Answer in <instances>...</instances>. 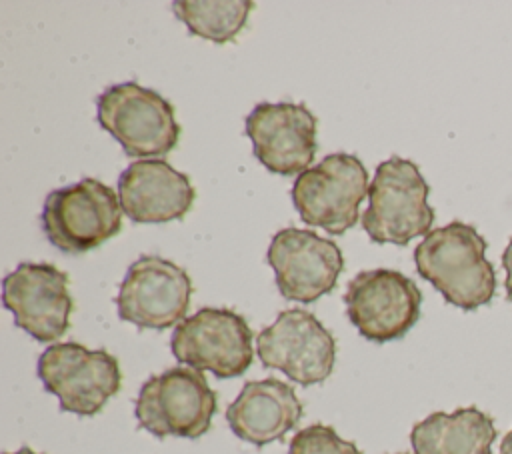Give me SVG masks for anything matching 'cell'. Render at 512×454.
<instances>
[{"instance_id": "6da1fadb", "label": "cell", "mask_w": 512, "mask_h": 454, "mask_svg": "<svg viewBox=\"0 0 512 454\" xmlns=\"http://www.w3.org/2000/svg\"><path fill=\"white\" fill-rule=\"evenodd\" d=\"M418 274L428 280L446 302L476 310L496 292L494 266L486 258V240L466 222L454 220L430 230L414 250Z\"/></svg>"}, {"instance_id": "7a4b0ae2", "label": "cell", "mask_w": 512, "mask_h": 454, "mask_svg": "<svg viewBox=\"0 0 512 454\" xmlns=\"http://www.w3.org/2000/svg\"><path fill=\"white\" fill-rule=\"evenodd\" d=\"M430 186L418 166L392 156L376 166L368 188V208L362 226L376 244L406 246L416 236H426L434 222L428 204Z\"/></svg>"}, {"instance_id": "3957f363", "label": "cell", "mask_w": 512, "mask_h": 454, "mask_svg": "<svg viewBox=\"0 0 512 454\" xmlns=\"http://www.w3.org/2000/svg\"><path fill=\"white\" fill-rule=\"evenodd\" d=\"M96 116L98 124L132 158H162L176 148L180 138L174 106L138 82L108 86L98 96Z\"/></svg>"}, {"instance_id": "277c9868", "label": "cell", "mask_w": 512, "mask_h": 454, "mask_svg": "<svg viewBox=\"0 0 512 454\" xmlns=\"http://www.w3.org/2000/svg\"><path fill=\"white\" fill-rule=\"evenodd\" d=\"M118 194L96 178L52 190L40 214L42 230L52 246L66 254L98 248L122 228Z\"/></svg>"}, {"instance_id": "5b68a950", "label": "cell", "mask_w": 512, "mask_h": 454, "mask_svg": "<svg viewBox=\"0 0 512 454\" xmlns=\"http://www.w3.org/2000/svg\"><path fill=\"white\" fill-rule=\"evenodd\" d=\"M368 188V172L362 160L354 154L336 152L298 174L290 198L306 224L338 236L358 222Z\"/></svg>"}, {"instance_id": "8992f818", "label": "cell", "mask_w": 512, "mask_h": 454, "mask_svg": "<svg viewBox=\"0 0 512 454\" xmlns=\"http://www.w3.org/2000/svg\"><path fill=\"white\" fill-rule=\"evenodd\" d=\"M136 418L158 438H200L216 412V394L200 370L168 368L150 376L136 398Z\"/></svg>"}, {"instance_id": "52a82bcc", "label": "cell", "mask_w": 512, "mask_h": 454, "mask_svg": "<svg viewBox=\"0 0 512 454\" xmlns=\"http://www.w3.org/2000/svg\"><path fill=\"white\" fill-rule=\"evenodd\" d=\"M36 370L44 388L60 400V408L80 416L100 412L122 382L118 360L110 352L78 342L50 344Z\"/></svg>"}, {"instance_id": "ba28073f", "label": "cell", "mask_w": 512, "mask_h": 454, "mask_svg": "<svg viewBox=\"0 0 512 454\" xmlns=\"http://www.w3.org/2000/svg\"><path fill=\"white\" fill-rule=\"evenodd\" d=\"M252 338L248 322L234 310L200 308L176 324L170 348L178 362L194 370L236 378L252 364Z\"/></svg>"}, {"instance_id": "9c48e42d", "label": "cell", "mask_w": 512, "mask_h": 454, "mask_svg": "<svg viewBox=\"0 0 512 454\" xmlns=\"http://www.w3.org/2000/svg\"><path fill=\"white\" fill-rule=\"evenodd\" d=\"M354 328L370 342L402 338L420 318L422 292L408 276L390 268L358 272L344 292Z\"/></svg>"}, {"instance_id": "30bf717a", "label": "cell", "mask_w": 512, "mask_h": 454, "mask_svg": "<svg viewBox=\"0 0 512 454\" xmlns=\"http://www.w3.org/2000/svg\"><path fill=\"white\" fill-rule=\"evenodd\" d=\"M256 352L262 366L276 368L302 386H312L332 374L336 340L312 312L290 308L258 334Z\"/></svg>"}, {"instance_id": "8fae6325", "label": "cell", "mask_w": 512, "mask_h": 454, "mask_svg": "<svg viewBox=\"0 0 512 454\" xmlns=\"http://www.w3.org/2000/svg\"><path fill=\"white\" fill-rule=\"evenodd\" d=\"M192 296L188 272L156 254H144L130 264L118 296V316L138 328L164 330L186 318Z\"/></svg>"}, {"instance_id": "7c38bea8", "label": "cell", "mask_w": 512, "mask_h": 454, "mask_svg": "<svg viewBox=\"0 0 512 454\" xmlns=\"http://www.w3.org/2000/svg\"><path fill=\"white\" fill-rule=\"evenodd\" d=\"M266 260L280 294L296 302H314L330 294L344 270L342 250L334 240L292 226L272 236Z\"/></svg>"}, {"instance_id": "4fadbf2b", "label": "cell", "mask_w": 512, "mask_h": 454, "mask_svg": "<svg viewBox=\"0 0 512 454\" xmlns=\"http://www.w3.org/2000/svg\"><path fill=\"white\" fill-rule=\"evenodd\" d=\"M2 304L34 340L54 342L70 326L68 274L54 264L22 262L2 282Z\"/></svg>"}, {"instance_id": "5bb4252c", "label": "cell", "mask_w": 512, "mask_h": 454, "mask_svg": "<svg viewBox=\"0 0 512 454\" xmlns=\"http://www.w3.org/2000/svg\"><path fill=\"white\" fill-rule=\"evenodd\" d=\"M316 116L294 102H260L246 116L254 156L270 172L292 176L310 168L316 156Z\"/></svg>"}, {"instance_id": "9a60e30c", "label": "cell", "mask_w": 512, "mask_h": 454, "mask_svg": "<svg viewBox=\"0 0 512 454\" xmlns=\"http://www.w3.org/2000/svg\"><path fill=\"white\" fill-rule=\"evenodd\" d=\"M118 198L134 222H170L188 214L196 190L184 172L162 158H150L128 164L118 178Z\"/></svg>"}, {"instance_id": "2e32d148", "label": "cell", "mask_w": 512, "mask_h": 454, "mask_svg": "<svg viewBox=\"0 0 512 454\" xmlns=\"http://www.w3.org/2000/svg\"><path fill=\"white\" fill-rule=\"evenodd\" d=\"M302 418L294 388L278 378L246 382L226 410L232 432L254 446L282 440Z\"/></svg>"}, {"instance_id": "e0dca14e", "label": "cell", "mask_w": 512, "mask_h": 454, "mask_svg": "<svg viewBox=\"0 0 512 454\" xmlns=\"http://www.w3.org/2000/svg\"><path fill=\"white\" fill-rule=\"evenodd\" d=\"M494 440V420L474 406L434 412L410 432L416 454H492Z\"/></svg>"}, {"instance_id": "ac0fdd59", "label": "cell", "mask_w": 512, "mask_h": 454, "mask_svg": "<svg viewBox=\"0 0 512 454\" xmlns=\"http://www.w3.org/2000/svg\"><path fill=\"white\" fill-rule=\"evenodd\" d=\"M254 2L250 0H176L172 10L190 34L224 44L246 24Z\"/></svg>"}, {"instance_id": "d6986e66", "label": "cell", "mask_w": 512, "mask_h": 454, "mask_svg": "<svg viewBox=\"0 0 512 454\" xmlns=\"http://www.w3.org/2000/svg\"><path fill=\"white\" fill-rule=\"evenodd\" d=\"M288 454H362V452L354 442L338 436V432L332 426L310 424L292 436Z\"/></svg>"}, {"instance_id": "ffe728a7", "label": "cell", "mask_w": 512, "mask_h": 454, "mask_svg": "<svg viewBox=\"0 0 512 454\" xmlns=\"http://www.w3.org/2000/svg\"><path fill=\"white\" fill-rule=\"evenodd\" d=\"M502 266H504V270H506V282H504V286H506V296H508V300L512 302V238H510L508 246L504 248Z\"/></svg>"}, {"instance_id": "44dd1931", "label": "cell", "mask_w": 512, "mask_h": 454, "mask_svg": "<svg viewBox=\"0 0 512 454\" xmlns=\"http://www.w3.org/2000/svg\"><path fill=\"white\" fill-rule=\"evenodd\" d=\"M500 454H512V430L504 436V440L500 444Z\"/></svg>"}, {"instance_id": "7402d4cb", "label": "cell", "mask_w": 512, "mask_h": 454, "mask_svg": "<svg viewBox=\"0 0 512 454\" xmlns=\"http://www.w3.org/2000/svg\"><path fill=\"white\" fill-rule=\"evenodd\" d=\"M4 454H40V452H34L32 448L24 446V448H20V450H16V452H4Z\"/></svg>"}, {"instance_id": "603a6c76", "label": "cell", "mask_w": 512, "mask_h": 454, "mask_svg": "<svg viewBox=\"0 0 512 454\" xmlns=\"http://www.w3.org/2000/svg\"><path fill=\"white\" fill-rule=\"evenodd\" d=\"M402 454H404V452H402Z\"/></svg>"}]
</instances>
